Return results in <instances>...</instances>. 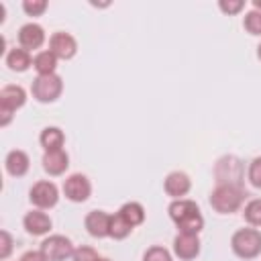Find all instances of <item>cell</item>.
<instances>
[{
    "label": "cell",
    "instance_id": "1",
    "mask_svg": "<svg viewBox=\"0 0 261 261\" xmlns=\"http://www.w3.org/2000/svg\"><path fill=\"white\" fill-rule=\"evenodd\" d=\"M167 214L177 226V232L200 234L204 228V216L200 212V206L190 198L171 200V204L167 206Z\"/></svg>",
    "mask_w": 261,
    "mask_h": 261
},
{
    "label": "cell",
    "instance_id": "2",
    "mask_svg": "<svg viewBox=\"0 0 261 261\" xmlns=\"http://www.w3.org/2000/svg\"><path fill=\"white\" fill-rule=\"evenodd\" d=\"M247 190L245 186H224V184H216L208 196V202L212 206L214 212L218 214H232L239 212L245 206L247 200Z\"/></svg>",
    "mask_w": 261,
    "mask_h": 261
},
{
    "label": "cell",
    "instance_id": "3",
    "mask_svg": "<svg viewBox=\"0 0 261 261\" xmlns=\"http://www.w3.org/2000/svg\"><path fill=\"white\" fill-rule=\"evenodd\" d=\"M230 249L239 259H257L261 255V230L255 226L234 230L230 237Z\"/></svg>",
    "mask_w": 261,
    "mask_h": 261
},
{
    "label": "cell",
    "instance_id": "4",
    "mask_svg": "<svg viewBox=\"0 0 261 261\" xmlns=\"http://www.w3.org/2000/svg\"><path fill=\"white\" fill-rule=\"evenodd\" d=\"M214 181L224 186H243L245 179V163L237 155H222L214 163Z\"/></svg>",
    "mask_w": 261,
    "mask_h": 261
},
{
    "label": "cell",
    "instance_id": "5",
    "mask_svg": "<svg viewBox=\"0 0 261 261\" xmlns=\"http://www.w3.org/2000/svg\"><path fill=\"white\" fill-rule=\"evenodd\" d=\"M31 94L39 104H53L63 94V80L57 73L37 75L31 84Z\"/></svg>",
    "mask_w": 261,
    "mask_h": 261
},
{
    "label": "cell",
    "instance_id": "6",
    "mask_svg": "<svg viewBox=\"0 0 261 261\" xmlns=\"http://www.w3.org/2000/svg\"><path fill=\"white\" fill-rule=\"evenodd\" d=\"M29 200L39 210H51L59 202V188L51 179H39L29 190Z\"/></svg>",
    "mask_w": 261,
    "mask_h": 261
},
{
    "label": "cell",
    "instance_id": "7",
    "mask_svg": "<svg viewBox=\"0 0 261 261\" xmlns=\"http://www.w3.org/2000/svg\"><path fill=\"white\" fill-rule=\"evenodd\" d=\"M39 251L47 257V261H65V259H71L75 247L71 239L65 234H49L43 239Z\"/></svg>",
    "mask_w": 261,
    "mask_h": 261
},
{
    "label": "cell",
    "instance_id": "8",
    "mask_svg": "<svg viewBox=\"0 0 261 261\" xmlns=\"http://www.w3.org/2000/svg\"><path fill=\"white\" fill-rule=\"evenodd\" d=\"M63 196L73 204H82L92 196V184L84 173H71L63 179Z\"/></svg>",
    "mask_w": 261,
    "mask_h": 261
},
{
    "label": "cell",
    "instance_id": "9",
    "mask_svg": "<svg viewBox=\"0 0 261 261\" xmlns=\"http://www.w3.org/2000/svg\"><path fill=\"white\" fill-rule=\"evenodd\" d=\"M49 51L57 57V59H73L75 53H77V41L71 33H65V31H57L49 37Z\"/></svg>",
    "mask_w": 261,
    "mask_h": 261
},
{
    "label": "cell",
    "instance_id": "10",
    "mask_svg": "<svg viewBox=\"0 0 261 261\" xmlns=\"http://www.w3.org/2000/svg\"><path fill=\"white\" fill-rule=\"evenodd\" d=\"M202 243H200V234H186V232H177L173 239V255L179 261H194L200 255Z\"/></svg>",
    "mask_w": 261,
    "mask_h": 261
},
{
    "label": "cell",
    "instance_id": "11",
    "mask_svg": "<svg viewBox=\"0 0 261 261\" xmlns=\"http://www.w3.org/2000/svg\"><path fill=\"white\" fill-rule=\"evenodd\" d=\"M16 39H18V47H22L27 51H37V49L43 47L47 35H45V29L39 22H27L18 29Z\"/></svg>",
    "mask_w": 261,
    "mask_h": 261
},
{
    "label": "cell",
    "instance_id": "12",
    "mask_svg": "<svg viewBox=\"0 0 261 261\" xmlns=\"http://www.w3.org/2000/svg\"><path fill=\"white\" fill-rule=\"evenodd\" d=\"M192 190V179L186 171H169L163 179V192L171 198V200H179L186 198Z\"/></svg>",
    "mask_w": 261,
    "mask_h": 261
},
{
    "label": "cell",
    "instance_id": "13",
    "mask_svg": "<svg viewBox=\"0 0 261 261\" xmlns=\"http://www.w3.org/2000/svg\"><path fill=\"white\" fill-rule=\"evenodd\" d=\"M22 228H24L31 237H45V234H49V230L53 228V220H51V216H49L45 210L35 208V210H31V212L24 214V218H22Z\"/></svg>",
    "mask_w": 261,
    "mask_h": 261
},
{
    "label": "cell",
    "instance_id": "14",
    "mask_svg": "<svg viewBox=\"0 0 261 261\" xmlns=\"http://www.w3.org/2000/svg\"><path fill=\"white\" fill-rule=\"evenodd\" d=\"M110 216L104 210H90L84 218V226L90 237L94 239H106L110 234Z\"/></svg>",
    "mask_w": 261,
    "mask_h": 261
},
{
    "label": "cell",
    "instance_id": "15",
    "mask_svg": "<svg viewBox=\"0 0 261 261\" xmlns=\"http://www.w3.org/2000/svg\"><path fill=\"white\" fill-rule=\"evenodd\" d=\"M27 104V90L18 84H6L0 90V108L16 112Z\"/></svg>",
    "mask_w": 261,
    "mask_h": 261
},
{
    "label": "cell",
    "instance_id": "16",
    "mask_svg": "<svg viewBox=\"0 0 261 261\" xmlns=\"http://www.w3.org/2000/svg\"><path fill=\"white\" fill-rule=\"evenodd\" d=\"M4 169H6V173L12 175V177H22V175H27L29 169H31V157H29V153L22 151V149H12V151H8L6 157H4Z\"/></svg>",
    "mask_w": 261,
    "mask_h": 261
},
{
    "label": "cell",
    "instance_id": "17",
    "mask_svg": "<svg viewBox=\"0 0 261 261\" xmlns=\"http://www.w3.org/2000/svg\"><path fill=\"white\" fill-rule=\"evenodd\" d=\"M41 163H43V169L45 173L57 177V175H63L69 167V155L65 149H57V151H45L43 157H41Z\"/></svg>",
    "mask_w": 261,
    "mask_h": 261
},
{
    "label": "cell",
    "instance_id": "18",
    "mask_svg": "<svg viewBox=\"0 0 261 261\" xmlns=\"http://www.w3.org/2000/svg\"><path fill=\"white\" fill-rule=\"evenodd\" d=\"M4 63L10 71H16V73H22L27 71L29 67H33V57H31V51L22 49V47H12L6 51L4 55Z\"/></svg>",
    "mask_w": 261,
    "mask_h": 261
},
{
    "label": "cell",
    "instance_id": "19",
    "mask_svg": "<svg viewBox=\"0 0 261 261\" xmlns=\"http://www.w3.org/2000/svg\"><path fill=\"white\" fill-rule=\"evenodd\" d=\"M39 143L43 151H57L65 145V133L59 126H45L39 135Z\"/></svg>",
    "mask_w": 261,
    "mask_h": 261
},
{
    "label": "cell",
    "instance_id": "20",
    "mask_svg": "<svg viewBox=\"0 0 261 261\" xmlns=\"http://www.w3.org/2000/svg\"><path fill=\"white\" fill-rule=\"evenodd\" d=\"M57 57L49 51V49H43V51H37L33 55V67L37 71V75H51V73H57Z\"/></svg>",
    "mask_w": 261,
    "mask_h": 261
},
{
    "label": "cell",
    "instance_id": "21",
    "mask_svg": "<svg viewBox=\"0 0 261 261\" xmlns=\"http://www.w3.org/2000/svg\"><path fill=\"white\" fill-rule=\"evenodd\" d=\"M118 214H120L130 226L143 224V222H145V216H147L145 206H143L141 202H124V204L118 208Z\"/></svg>",
    "mask_w": 261,
    "mask_h": 261
},
{
    "label": "cell",
    "instance_id": "22",
    "mask_svg": "<svg viewBox=\"0 0 261 261\" xmlns=\"http://www.w3.org/2000/svg\"><path fill=\"white\" fill-rule=\"evenodd\" d=\"M133 228H135V226H130L118 212H114V214L110 216V234H108V237L114 239V241H122V239L130 237Z\"/></svg>",
    "mask_w": 261,
    "mask_h": 261
},
{
    "label": "cell",
    "instance_id": "23",
    "mask_svg": "<svg viewBox=\"0 0 261 261\" xmlns=\"http://www.w3.org/2000/svg\"><path fill=\"white\" fill-rule=\"evenodd\" d=\"M243 218L249 226L261 228V198H253L243 206Z\"/></svg>",
    "mask_w": 261,
    "mask_h": 261
},
{
    "label": "cell",
    "instance_id": "24",
    "mask_svg": "<svg viewBox=\"0 0 261 261\" xmlns=\"http://www.w3.org/2000/svg\"><path fill=\"white\" fill-rule=\"evenodd\" d=\"M243 27L249 35L253 37H261V12L259 10H249L245 12V18H243Z\"/></svg>",
    "mask_w": 261,
    "mask_h": 261
},
{
    "label": "cell",
    "instance_id": "25",
    "mask_svg": "<svg viewBox=\"0 0 261 261\" xmlns=\"http://www.w3.org/2000/svg\"><path fill=\"white\" fill-rule=\"evenodd\" d=\"M143 261H173V255L163 245H153L143 253Z\"/></svg>",
    "mask_w": 261,
    "mask_h": 261
},
{
    "label": "cell",
    "instance_id": "26",
    "mask_svg": "<svg viewBox=\"0 0 261 261\" xmlns=\"http://www.w3.org/2000/svg\"><path fill=\"white\" fill-rule=\"evenodd\" d=\"M102 257L98 255V251L90 245H80L75 247L73 255H71V261H100Z\"/></svg>",
    "mask_w": 261,
    "mask_h": 261
},
{
    "label": "cell",
    "instance_id": "27",
    "mask_svg": "<svg viewBox=\"0 0 261 261\" xmlns=\"http://www.w3.org/2000/svg\"><path fill=\"white\" fill-rule=\"evenodd\" d=\"M247 179H249V184L253 188L261 190V155L255 157V159H251V163L247 167Z\"/></svg>",
    "mask_w": 261,
    "mask_h": 261
},
{
    "label": "cell",
    "instance_id": "28",
    "mask_svg": "<svg viewBox=\"0 0 261 261\" xmlns=\"http://www.w3.org/2000/svg\"><path fill=\"white\" fill-rule=\"evenodd\" d=\"M47 8H49L47 0H24L22 2V10L27 16H43Z\"/></svg>",
    "mask_w": 261,
    "mask_h": 261
},
{
    "label": "cell",
    "instance_id": "29",
    "mask_svg": "<svg viewBox=\"0 0 261 261\" xmlns=\"http://www.w3.org/2000/svg\"><path fill=\"white\" fill-rule=\"evenodd\" d=\"M218 8L228 14V16H234L239 12L245 10V0H218Z\"/></svg>",
    "mask_w": 261,
    "mask_h": 261
},
{
    "label": "cell",
    "instance_id": "30",
    "mask_svg": "<svg viewBox=\"0 0 261 261\" xmlns=\"http://www.w3.org/2000/svg\"><path fill=\"white\" fill-rule=\"evenodd\" d=\"M14 249V239L8 230H0V259L6 261Z\"/></svg>",
    "mask_w": 261,
    "mask_h": 261
},
{
    "label": "cell",
    "instance_id": "31",
    "mask_svg": "<svg viewBox=\"0 0 261 261\" xmlns=\"http://www.w3.org/2000/svg\"><path fill=\"white\" fill-rule=\"evenodd\" d=\"M18 261H47V257L41 251H27V253H22V257Z\"/></svg>",
    "mask_w": 261,
    "mask_h": 261
},
{
    "label": "cell",
    "instance_id": "32",
    "mask_svg": "<svg viewBox=\"0 0 261 261\" xmlns=\"http://www.w3.org/2000/svg\"><path fill=\"white\" fill-rule=\"evenodd\" d=\"M12 116H14V112L0 108V126H2V128H4V126H8V124H10V120H12Z\"/></svg>",
    "mask_w": 261,
    "mask_h": 261
},
{
    "label": "cell",
    "instance_id": "33",
    "mask_svg": "<svg viewBox=\"0 0 261 261\" xmlns=\"http://www.w3.org/2000/svg\"><path fill=\"white\" fill-rule=\"evenodd\" d=\"M253 8L261 12V0H253Z\"/></svg>",
    "mask_w": 261,
    "mask_h": 261
},
{
    "label": "cell",
    "instance_id": "34",
    "mask_svg": "<svg viewBox=\"0 0 261 261\" xmlns=\"http://www.w3.org/2000/svg\"><path fill=\"white\" fill-rule=\"evenodd\" d=\"M257 59H259V61H261V43H259V45H257Z\"/></svg>",
    "mask_w": 261,
    "mask_h": 261
},
{
    "label": "cell",
    "instance_id": "35",
    "mask_svg": "<svg viewBox=\"0 0 261 261\" xmlns=\"http://www.w3.org/2000/svg\"><path fill=\"white\" fill-rule=\"evenodd\" d=\"M100 261H112V259H108V257H102V259H100Z\"/></svg>",
    "mask_w": 261,
    "mask_h": 261
}]
</instances>
